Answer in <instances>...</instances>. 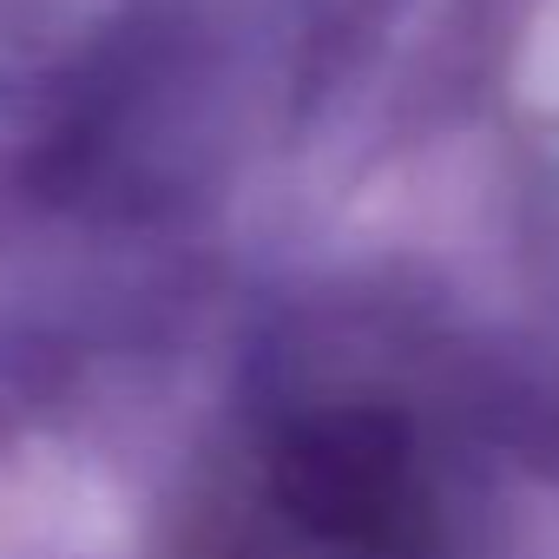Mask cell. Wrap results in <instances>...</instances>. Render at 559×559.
Here are the masks:
<instances>
[{"label": "cell", "instance_id": "cell-1", "mask_svg": "<svg viewBox=\"0 0 559 559\" xmlns=\"http://www.w3.org/2000/svg\"><path fill=\"white\" fill-rule=\"evenodd\" d=\"M276 500L356 552H421L435 539V493L382 415H317L276 448Z\"/></svg>", "mask_w": 559, "mask_h": 559}]
</instances>
